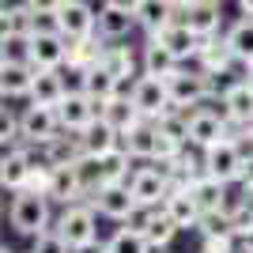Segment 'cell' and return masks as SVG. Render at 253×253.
Masks as SVG:
<instances>
[{
  "label": "cell",
  "mask_w": 253,
  "mask_h": 253,
  "mask_svg": "<svg viewBox=\"0 0 253 253\" xmlns=\"http://www.w3.org/2000/svg\"><path fill=\"white\" fill-rule=\"evenodd\" d=\"M8 219H11V231L19 234H42L49 231V197L45 193H34V189H19L11 197V208H8Z\"/></svg>",
  "instance_id": "1"
},
{
  "label": "cell",
  "mask_w": 253,
  "mask_h": 253,
  "mask_svg": "<svg viewBox=\"0 0 253 253\" xmlns=\"http://www.w3.org/2000/svg\"><path fill=\"white\" fill-rule=\"evenodd\" d=\"M201 163H204V174L227 181V185H231V181H242V170H246V155H242V148H238V140H234V136H227V140H219V144L204 148Z\"/></svg>",
  "instance_id": "2"
},
{
  "label": "cell",
  "mask_w": 253,
  "mask_h": 253,
  "mask_svg": "<svg viewBox=\"0 0 253 253\" xmlns=\"http://www.w3.org/2000/svg\"><path fill=\"white\" fill-rule=\"evenodd\" d=\"M170 87V98H174V106L178 110H189V106H201L208 102L211 95H215V80H211L208 72H189V68H178V72L167 80Z\"/></svg>",
  "instance_id": "3"
},
{
  "label": "cell",
  "mask_w": 253,
  "mask_h": 253,
  "mask_svg": "<svg viewBox=\"0 0 253 253\" xmlns=\"http://www.w3.org/2000/svg\"><path fill=\"white\" fill-rule=\"evenodd\" d=\"M57 231H61V238L72 250H80V246L95 242V204L91 201H76V204H64V211L57 215Z\"/></svg>",
  "instance_id": "4"
},
{
  "label": "cell",
  "mask_w": 253,
  "mask_h": 253,
  "mask_svg": "<svg viewBox=\"0 0 253 253\" xmlns=\"http://www.w3.org/2000/svg\"><path fill=\"white\" fill-rule=\"evenodd\" d=\"M231 136V117L227 114H215L208 106H193L189 110V148H211V144H219V140Z\"/></svg>",
  "instance_id": "5"
},
{
  "label": "cell",
  "mask_w": 253,
  "mask_h": 253,
  "mask_svg": "<svg viewBox=\"0 0 253 253\" xmlns=\"http://www.w3.org/2000/svg\"><path fill=\"white\" fill-rule=\"evenodd\" d=\"M132 102H136V110L148 121H159V117H167L170 110H174V98H170V87L163 76H136V87H132Z\"/></svg>",
  "instance_id": "6"
},
{
  "label": "cell",
  "mask_w": 253,
  "mask_h": 253,
  "mask_svg": "<svg viewBox=\"0 0 253 253\" xmlns=\"http://www.w3.org/2000/svg\"><path fill=\"white\" fill-rule=\"evenodd\" d=\"M19 125H23V144H31V148L34 144L45 148L49 140H57L64 132L61 117H57V106H38V102H31L19 114Z\"/></svg>",
  "instance_id": "7"
},
{
  "label": "cell",
  "mask_w": 253,
  "mask_h": 253,
  "mask_svg": "<svg viewBox=\"0 0 253 253\" xmlns=\"http://www.w3.org/2000/svg\"><path fill=\"white\" fill-rule=\"evenodd\" d=\"M128 189L136 197V204H148V208H163L170 197V174L163 163L155 167H140L132 170V178H128Z\"/></svg>",
  "instance_id": "8"
},
{
  "label": "cell",
  "mask_w": 253,
  "mask_h": 253,
  "mask_svg": "<svg viewBox=\"0 0 253 253\" xmlns=\"http://www.w3.org/2000/svg\"><path fill=\"white\" fill-rule=\"evenodd\" d=\"M197 68L201 72H208L211 80L215 76H231L234 68H238V57H234V49L227 45V38H219V34H211V38H201V49H197Z\"/></svg>",
  "instance_id": "9"
},
{
  "label": "cell",
  "mask_w": 253,
  "mask_h": 253,
  "mask_svg": "<svg viewBox=\"0 0 253 253\" xmlns=\"http://www.w3.org/2000/svg\"><path fill=\"white\" fill-rule=\"evenodd\" d=\"M57 117H61L64 132H84V128L98 117V106H95V98L87 95V91L72 87V91L61 98V106H57Z\"/></svg>",
  "instance_id": "10"
},
{
  "label": "cell",
  "mask_w": 253,
  "mask_h": 253,
  "mask_svg": "<svg viewBox=\"0 0 253 253\" xmlns=\"http://www.w3.org/2000/svg\"><path fill=\"white\" fill-rule=\"evenodd\" d=\"M148 42L170 49L178 61H193V57H197V49H201V38H197V34L181 23V15H178L174 23H167V27H159L155 34H148Z\"/></svg>",
  "instance_id": "11"
},
{
  "label": "cell",
  "mask_w": 253,
  "mask_h": 253,
  "mask_svg": "<svg viewBox=\"0 0 253 253\" xmlns=\"http://www.w3.org/2000/svg\"><path fill=\"white\" fill-rule=\"evenodd\" d=\"M57 27H61L64 38H87V34L98 31V15L91 11L87 0H64L57 8Z\"/></svg>",
  "instance_id": "12"
},
{
  "label": "cell",
  "mask_w": 253,
  "mask_h": 253,
  "mask_svg": "<svg viewBox=\"0 0 253 253\" xmlns=\"http://www.w3.org/2000/svg\"><path fill=\"white\" fill-rule=\"evenodd\" d=\"M68 61V38L61 31H34L31 34V64L34 68H61Z\"/></svg>",
  "instance_id": "13"
},
{
  "label": "cell",
  "mask_w": 253,
  "mask_h": 253,
  "mask_svg": "<svg viewBox=\"0 0 253 253\" xmlns=\"http://www.w3.org/2000/svg\"><path fill=\"white\" fill-rule=\"evenodd\" d=\"M91 204H95L98 215L125 223V219H128V211L136 208V197H132V189H128V181H117V185H102V189L91 197Z\"/></svg>",
  "instance_id": "14"
},
{
  "label": "cell",
  "mask_w": 253,
  "mask_h": 253,
  "mask_svg": "<svg viewBox=\"0 0 253 253\" xmlns=\"http://www.w3.org/2000/svg\"><path fill=\"white\" fill-rule=\"evenodd\" d=\"M223 4L215 0H193L189 8H181V23L189 27L197 38H211V34L223 31Z\"/></svg>",
  "instance_id": "15"
},
{
  "label": "cell",
  "mask_w": 253,
  "mask_h": 253,
  "mask_svg": "<svg viewBox=\"0 0 253 253\" xmlns=\"http://www.w3.org/2000/svg\"><path fill=\"white\" fill-rule=\"evenodd\" d=\"M102 53H106V38L102 34H87V38H68V72H87L102 64Z\"/></svg>",
  "instance_id": "16"
},
{
  "label": "cell",
  "mask_w": 253,
  "mask_h": 253,
  "mask_svg": "<svg viewBox=\"0 0 253 253\" xmlns=\"http://www.w3.org/2000/svg\"><path fill=\"white\" fill-rule=\"evenodd\" d=\"M223 114L238 128L253 125V87L246 80H234L231 87H223Z\"/></svg>",
  "instance_id": "17"
},
{
  "label": "cell",
  "mask_w": 253,
  "mask_h": 253,
  "mask_svg": "<svg viewBox=\"0 0 253 253\" xmlns=\"http://www.w3.org/2000/svg\"><path fill=\"white\" fill-rule=\"evenodd\" d=\"M31 155H27V148H8L4 151V159H0V185L11 193H19L27 189V181H31Z\"/></svg>",
  "instance_id": "18"
},
{
  "label": "cell",
  "mask_w": 253,
  "mask_h": 253,
  "mask_svg": "<svg viewBox=\"0 0 253 253\" xmlns=\"http://www.w3.org/2000/svg\"><path fill=\"white\" fill-rule=\"evenodd\" d=\"M34 64L31 61H4L0 64V91L4 98H31Z\"/></svg>",
  "instance_id": "19"
},
{
  "label": "cell",
  "mask_w": 253,
  "mask_h": 253,
  "mask_svg": "<svg viewBox=\"0 0 253 253\" xmlns=\"http://www.w3.org/2000/svg\"><path fill=\"white\" fill-rule=\"evenodd\" d=\"M98 106V117H106L110 125L117 128V132H125V128H132L136 121H144V114L136 110V102H132V95H114V98H95Z\"/></svg>",
  "instance_id": "20"
},
{
  "label": "cell",
  "mask_w": 253,
  "mask_h": 253,
  "mask_svg": "<svg viewBox=\"0 0 253 253\" xmlns=\"http://www.w3.org/2000/svg\"><path fill=\"white\" fill-rule=\"evenodd\" d=\"M80 140H84V151H87V155H98V159L121 148V132H117L106 117H95V121L80 132Z\"/></svg>",
  "instance_id": "21"
},
{
  "label": "cell",
  "mask_w": 253,
  "mask_h": 253,
  "mask_svg": "<svg viewBox=\"0 0 253 253\" xmlns=\"http://www.w3.org/2000/svg\"><path fill=\"white\" fill-rule=\"evenodd\" d=\"M68 95L61 68H34V87H31V102L38 106H61V98Z\"/></svg>",
  "instance_id": "22"
},
{
  "label": "cell",
  "mask_w": 253,
  "mask_h": 253,
  "mask_svg": "<svg viewBox=\"0 0 253 253\" xmlns=\"http://www.w3.org/2000/svg\"><path fill=\"white\" fill-rule=\"evenodd\" d=\"M155 144H159V125L148 121V117L121 132V148H125L132 159H155Z\"/></svg>",
  "instance_id": "23"
},
{
  "label": "cell",
  "mask_w": 253,
  "mask_h": 253,
  "mask_svg": "<svg viewBox=\"0 0 253 253\" xmlns=\"http://www.w3.org/2000/svg\"><path fill=\"white\" fill-rule=\"evenodd\" d=\"M201 238L204 242H215V246H234L238 231H234V215L231 208H215V211H204L201 215Z\"/></svg>",
  "instance_id": "24"
},
{
  "label": "cell",
  "mask_w": 253,
  "mask_h": 253,
  "mask_svg": "<svg viewBox=\"0 0 253 253\" xmlns=\"http://www.w3.org/2000/svg\"><path fill=\"white\" fill-rule=\"evenodd\" d=\"M163 208H167V215L178 223L181 231H189V227H201L204 208H201V201H197L189 189H174V193L167 197V204H163Z\"/></svg>",
  "instance_id": "25"
},
{
  "label": "cell",
  "mask_w": 253,
  "mask_h": 253,
  "mask_svg": "<svg viewBox=\"0 0 253 253\" xmlns=\"http://www.w3.org/2000/svg\"><path fill=\"white\" fill-rule=\"evenodd\" d=\"M42 151H45V159H49L53 167H76V163L87 155V151H84V140H80V132H61V136L49 140Z\"/></svg>",
  "instance_id": "26"
},
{
  "label": "cell",
  "mask_w": 253,
  "mask_h": 253,
  "mask_svg": "<svg viewBox=\"0 0 253 253\" xmlns=\"http://www.w3.org/2000/svg\"><path fill=\"white\" fill-rule=\"evenodd\" d=\"M181 11L170 4V0H140L136 4V27H144L148 34H155L159 27H167V23H174Z\"/></svg>",
  "instance_id": "27"
},
{
  "label": "cell",
  "mask_w": 253,
  "mask_h": 253,
  "mask_svg": "<svg viewBox=\"0 0 253 253\" xmlns=\"http://www.w3.org/2000/svg\"><path fill=\"white\" fill-rule=\"evenodd\" d=\"M49 201H57V204H76V201H84V185H80L76 167H53Z\"/></svg>",
  "instance_id": "28"
},
{
  "label": "cell",
  "mask_w": 253,
  "mask_h": 253,
  "mask_svg": "<svg viewBox=\"0 0 253 253\" xmlns=\"http://www.w3.org/2000/svg\"><path fill=\"white\" fill-rule=\"evenodd\" d=\"M132 27H136V15H132V11H121V8L102 4V11H98V34H102L106 42H121V38H128Z\"/></svg>",
  "instance_id": "29"
},
{
  "label": "cell",
  "mask_w": 253,
  "mask_h": 253,
  "mask_svg": "<svg viewBox=\"0 0 253 253\" xmlns=\"http://www.w3.org/2000/svg\"><path fill=\"white\" fill-rule=\"evenodd\" d=\"M189 193L201 201L204 211H215V208H227V181L211 178V174H201V178H193Z\"/></svg>",
  "instance_id": "30"
},
{
  "label": "cell",
  "mask_w": 253,
  "mask_h": 253,
  "mask_svg": "<svg viewBox=\"0 0 253 253\" xmlns=\"http://www.w3.org/2000/svg\"><path fill=\"white\" fill-rule=\"evenodd\" d=\"M80 91H87L91 98H114L117 95V76L106 64H95V68L80 72Z\"/></svg>",
  "instance_id": "31"
},
{
  "label": "cell",
  "mask_w": 253,
  "mask_h": 253,
  "mask_svg": "<svg viewBox=\"0 0 253 253\" xmlns=\"http://www.w3.org/2000/svg\"><path fill=\"white\" fill-rule=\"evenodd\" d=\"M223 38H227V45L234 49V57H238L242 64H253V19H246V15H242L238 23L227 27Z\"/></svg>",
  "instance_id": "32"
},
{
  "label": "cell",
  "mask_w": 253,
  "mask_h": 253,
  "mask_svg": "<svg viewBox=\"0 0 253 253\" xmlns=\"http://www.w3.org/2000/svg\"><path fill=\"white\" fill-rule=\"evenodd\" d=\"M178 68H181V61L170 49H163V45H155V42L144 45V72H148V76H163V80H170Z\"/></svg>",
  "instance_id": "33"
},
{
  "label": "cell",
  "mask_w": 253,
  "mask_h": 253,
  "mask_svg": "<svg viewBox=\"0 0 253 253\" xmlns=\"http://www.w3.org/2000/svg\"><path fill=\"white\" fill-rule=\"evenodd\" d=\"M34 15L38 11L27 0H8L0 19H4V31H11V34H34Z\"/></svg>",
  "instance_id": "34"
},
{
  "label": "cell",
  "mask_w": 253,
  "mask_h": 253,
  "mask_svg": "<svg viewBox=\"0 0 253 253\" xmlns=\"http://www.w3.org/2000/svg\"><path fill=\"white\" fill-rule=\"evenodd\" d=\"M102 64L117 76V80H136V53L128 49V45H106Z\"/></svg>",
  "instance_id": "35"
},
{
  "label": "cell",
  "mask_w": 253,
  "mask_h": 253,
  "mask_svg": "<svg viewBox=\"0 0 253 253\" xmlns=\"http://www.w3.org/2000/svg\"><path fill=\"white\" fill-rule=\"evenodd\" d=\"M178 231H181V227L167 215V208H159V211H155V219H151V223H148V231H144V238H148L151 250H167V246L174 242V234H178Z\"/></svg>",
  "instance_id": "36"
},
{
  "label": "cell",
  "mask_w": 253,
  "mask_h": 253,
  "mask_svg": "<svg viewBox=\"0 0 253 253\" xmlns=\"http://www.w3.org/2000/svg\"><path fill=\"white\" fill-rule=\"evenodd\" d=\"M106 253H151V246H148V238L140 231H128V227H121V231L106 242Z\"/></svg>",
  "instance_id": "37"
},
{
  "label": "cell",
  "mask_w": 253,
  "mask_h": 253,
  "mask_svg": "<svg viewBox=\"0 0 253 253\" xmlns=\"http://www.w3.org/2000/svg\"><path fill=\"white\" fill-rule=\"evenodd\" d=\"M128 163H132V155H128L125 148L110 151V155H102V170H106V185H117V181L128 178Z\"/></svg>",
  "instance_id": "38"
},
{
  "label": "cell",
  "mask_w": 253,
  "mask_h": 253,
  "mask_svg": "<svg viewBox=\"0 0 253 253\" xmlns=\"http://www.w3.org/2000/svg\"><path fill=\"white\" fill-rule=\"evenodd\" d=\"M0 53H4V61H31V34L4 31V38H0Z\"/></svg>",
  "instance_id": "39"
},
{
  "label": "cell",
  "mask_w": 253,
  "mask_h": 253,
  "mask_svg": "<svg viewBox=\"0 0 253 253\" xmlns=\"http://www.w3.org/2000/svg\"><path fill=\"white\" fill-rule=\"evenodd\" d=\"M0 144H4V151L23 148V125H19V117L11 114L8 106H4V121H0Z\"/></svg>",
  "instance_id": "40"
},
{
  "label": "cell",
  "mask_w": 253,
  "mask_h": 253,
  "mask_svg": "<svg viewBox=\"0 0 253 253\" xmlns=\"http://www.w3.org/2000/svg\"><path fill=\"white\" fill-rule=\"evenodd\" d=\"M34 253H72V246L61 238V231H57V227H49V231L34 234Z\"/></svg>",
  "instance_id": "41"
},
{
  "label": "cell",
  "mask_w": 253,
  "mask_h": 253,
  "mask_svg": "<svg viewBox=\"0 0 253 253\" xmlns=\"http://www.w3.org/2000/svg\"><path fill=\"white\" fill-rule=\"evenodd\" d=\"M27 4H31L34 11H57L64 4V0H27Z\"/></svg>",
  "instance_id": "42"
},
{
  "label": "cell",
  "mask_w": 253,
  "mask_h": 253,
  "mask_svg": "<svg viewBox=\"0 0 253 253\" xmlns=\"http://www.w3.org/2000/svg\"><path fill=\"white\" fill-rule=\"evenodd\" d=\"M102 4H110V8H121V11H132V15H136V4H140V0H102Z\"/></svg>",
  "instance_id": "43"
},
{
  "label": "cell",
  "mask_w": 253,
  "mask_h": 253,
  "mask_svg": "<svg viewBox=\"0 0 253 253\" xmlns=\"http://www.w3.org/2000/svg\"><path fill=\"white\" fill-rule=\"evenodd\" d=\"M201 253H234V246H215V242H204Z\"/></svg>",
  "instance_id": "44"
},
{
  "label": "cell",
  "mask_w": 253,
  "mask_h": 253,
  "mask_svg": "<svg viewBox=\"0 0 253 253\" xmlns=\"http://www.w3.org/2000/svg\"><path fill=\"white\" fill-rule=\"evenodd\" d=\"M76 253H106V242H98V238H95V242L80 246V250H76Z\"/></svg>",
  "instance_id": "45"
},
{
  "label": "cell",
  "mask_w": 253,
  "mask_h": 253,
  "mask_svg": "<svg viewBox=\"0 0 253 253\" xmlns=\"http://www.w3.org/2000/svg\"><path fill=\"white\" fill-rule=\"evenodd\" d=\"M242 185H253V155L246 159V170H242Z\"/></svg>",
  "instance_id": "46"
},
{
  "label": "cell",
  "mask_w": 253,
  "mask_h": 253,
  "mask_svg": "<svg viewBox=\"0 0 253 253\" xmlns=\"http://www.w3.org/2000/svg\"><path fill=\"white\" fill-rule=\"evenodd\" d=\"M238 8H242L246 19H253V0H238Z\"/></svg>",
  "instance_id": "47"
},
{
  "label": "cell",
  "mask_w": 253,
  "mask_h": 253,
  "mask_svg": "<svg viewBox=\"0 0 253 253\" xmlns=\"http://www.w3.org/2000/svg\"><path fill=\"white\" fill-rule=\"evenodd\" d=\"M242 80H246V84L253 87V64H246V68H242Z\"/></svg>",
  "instance_id": "48"
},
{
  "label": "cell",
  "mask_w": 253,
  "mask_h": 253,
  "mask_svg": "<svg viewBox=\"0 0 253 253\" xmlns=\"http://www.w3.org/2000/svg\"><path fill=\"white\" fill-rule=\"evenodd\" d=\"M170 4H174V8H178V11H181V8H189L193 0H170Z\"/></svg>",
  "instance_id": "49"
},
{
  "label": "cell",
  "mask_w": 253,
  "mask_h": 253,
  "mask_svg": "<svg viewBox=\"0 0 253 253\" xmlns=\"http://www.w3.org/2000/svg\"><path fill=\"white\" fill-rule=\"evenodd\" d=\"M242 253H253V246H250V242H246V250H242Z\"/></svg>",
  "instance_id": "50"
},
{
  "label": "cell",
  "mask_w": 253,
  "mask_h": 253,
  "mask_svg": "<svg viewBox=\"0 0 253 253\" xmlns=\"http://www.w3.org/2000/svg\"><path fill=\"white\" fill-rule=\"evenodd\" d=\"M151 253H167V250H151Z\"/></svg>",
  "instance_id": "51"
},
{
  "label": "cell",
  "mask_w": 253,
  "mask_h": 253,
  "mask_svg": "<svg viewBox=\"0 0 253 253\" xmlns=\"http://www.w3.org/2000/svg\"><path fill=\"white\" fill-rule=\"evenodd\" d=\"M31 253H34V250H31Z\"/></svg>",
  "instance_id": "52"
}]
</instances>
